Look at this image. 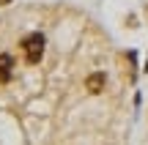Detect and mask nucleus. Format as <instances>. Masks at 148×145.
<instances>
[{"label": "nucleus", "mask_w": 148, "mask_h": 145, "mask_svg": "<svg viewBox=\"0 0 148 145\" xmlns=\"http://www.w3.org/2000/svg\"><path fill=\"white\" fill-rule=\"evenodd\" d=\"M22 52H25V60L30 66L41 63V58H44V36H41V33L25 36V38H22Z\"/></svg>", "instance_id": "1"}, {"label": "nucleus", "mask_w": 148, "mask_h": 145, "mask_svg": "<svg viewBox=\"0 0 148 145\" xmlns=\"http://www.w3.org/2000/svg\"><path fill=\"white\" fill-rule=\"evenodd\" d=\"M104 85H107V77L101 74V71H96V74H90L88 80H85V88H88L90 93H101Z\"/></svg>", "instance_id": "2"}, {"label": "nucleus", "mask_w": 148, "mask_h": 145, "mask_svg": "<svg viewBox=\"0 0 148 145\" xmlns=\"http://www.w3.org/2000/svg\"><path fill=\"white\" fill-rule=\"evenodd\" d=\"M11 71H14V58L11 55H0V82H8L11 80Z\"/></svg>", "instance_id": "3"}]
</instances>
